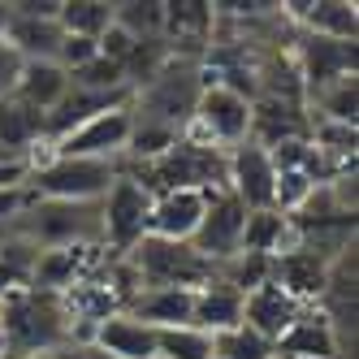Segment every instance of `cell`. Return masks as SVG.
Instances as JSON below:
<instances>
[{"mask_svg": "<svg viewBox=\"0 0 359 359\" xmlns=\"http://www.w3.org/2000/svg\"><path fill=\"white\" fill-rule=\"evenodd\" d=\"M0 342L13 359L22 355H48L69 351V312L61 294L48 290H0Z\"/></svg>", "mask_w": 359, "mask_h": 359, "instance_id": "6da1fadb", "label": "cell"}, {"mask_svg": "<svg viewBox=\"0 0 359 359\" xmlns=\"http://www.w3.org/2000/svg\"><path fill=\"white\" fill-rule=\"evenodd\" d=\"M199 91H203L199 57H177V53H169V61L135 91L130 113H135L139 126H161V130H169V135L182 139V130H187L191 117H195Z\"/></svg>", "mask_w": 359, "mask_h": 359, "instance_id": "7a4b0ae2", "label": "cell"}, {"mask_svg": "<svg viewBox=\"0 0 359 359\" xmlns=\"http://www.w3.org/2000/svg\"><path fill=\"white\" fill-rule=\"evenodd\" d=\"M126 260L135 264L143 290H199L217 277V264L203 260L191 243H165V238H143Z\"/></svg>", "mask_w": 359, "mask_h": 359, "instance_id": "3957f363", "label": "cell"}, {"mask_svg": "<svg viewBox=\"0 0 359 359\" xmlns=\"http://www.w3.org/2000/svg\"><path fill=\"white\" fill-rule=\"evenodd\" d=\"M126 161H74V156H48L27 173V187L39 199H65V203H100L109 187L121 177Z\"/></svg>", "mask_w": 359, "mask_h": 359, "instance_id": "277c9868", "label": "cell"}, {"mask_svg": "<svg viewBox=\"0 0 359 359\" xmlns=\"http://www.w3.org/2000/svg\"><path fill=\"white\" fill-rule=\"evenodd\" d=\"M182 139L217 147V151H234L238 143L251 139V100L234 95L229 87H203Z\"/></svg>", "mask_w": 359, "mask_h": 359, "instance_id": "5b68a950", "label": "cell"}, {"mask_svg": "<svg viewBox=\"0 0 359 359\" xmlns=\"http://www.w3.org/2000/svg\"><path fill=\"white\" fill-rule=\"evenodd\" d=\"M147 212L151 195L135 182V177H117L109 195L100 199V247L109 255H130L147 238Z\"/></svg>", "mask_w": 359, "mask_h": 359, "instance_id": "8992f818", "label": "cell"}, {"mask_svg": "<svg viewBox=\"0 0 359 359\" xmlns=\"http://www.w3.org/2000/svg\"><path fill=\"white\" fill-rule=\"evenodd\" d=\"M135 135V113L130 104L109 109L91 121H83L79 130H69L61 143H53V156H74V161H126V143Z\"/></svg>", "mask_w": 359, "mask_h": 359, "instance_id": "52a82bcc", "label": "cell"}, {"mask_svg": "<svg viewBox=\"0 0 359 359\" xmlns=\"http://www.w3.org/2000/svg\"><path fill=\"white\" fill-rule=\"evenodd\" d=\"M225 191L234 195L247 212H269L277 199V169L260 143H238L225 151Z\"/></svg>", "mask_w": 359, "mask_h": 359, "instance_id": "ba28073f", "label": "cell"}, {"mask_svg": "<svg viewBox=\"0 0 359 359\" xmlns=\"http://www.w3.org/2000/svg\"><path fill=\"white\" fill-rule=\"evenodd\" d=\"M243 225H247V208L221 187V191L208 195V208H203V221L195 229L191 247L203 255V260L225 264V260H234L238 247H243Z\"/></svg>", "mask_w": 359, "mask_h": 359, "instance_id": "9c48e42d", "label": "cell"}, {"mask_svg": "<svg viewBox=\"0 0 359 359\" xmlns=\"http://www.w3.org/2000/svg\"><path fill=\"white\" fill-rule=\"evenodd\" d=\"M212 191H165L151 195V212H147V234L165 238V243H191L195 229L203 221Z\"/></svg>", "mask_w": 359, "mask_h": 359, "instance_id": "30bf717a", "label": "cell"}, {"mask_svg": "<svg viewBox=\"0 0 359 359\" xmlns=\"http://www.w3.org/2000/svg\"><path fill=\"white\" fill-rule=\"evenodd\" d=\"M329 269H333V260H325V255L307 251V247H290V251L273 255V281H277V286L286 290L299 307H316V299L325 294Z\"/></svg>", "mask_w": 359, "mask_h": 359, "instance_id": "8fae6325", "label": "cell"}, {"mask_svg": "<svg viewBox=\"0 0 359 359\" xmlns=\"http://www.w3.org/2000/svg\"><path fill=\"white\" fill-rule=\"evenodd\" d=\"M91 355H104V359H156V329L135 320L130 312H117V316L95 325Z\"/></svg>", "mask_w": 359, "mask_h": 359, "instance_id": "7c38bea8", "label": "cell"}, {"mask_svg": "<svg viewBox=\"0 0 359 359\" xmlns=\"http://www.w3.org/2000/svg\"><path fill=\"white\" fill-rule=\"evenodd\" d=\"M303 307L277 286V281H264V286H255L251 294H243V325L255 329L260 338H269L277 346V338L286 333L294 320H299Z\"/></svg>", "mask_w": 359, "mask_h": 359, "instance_id": "4fadbf2b", "label": "cell"}, {"mask_svg": "<svg viewBox=\"0 0 359 359\" xmlns=\"http://www.w3.org/2000/svg\"><path fill=\"white\" fill-rule=\"evenodd\" d=\"M277 359H338V329L316 307H303L299 320L277 338Z\"/></svg>", "mask_w": 359, "mask_h": 359, "instance_id": "5bb4252c", "label": "cell"}, {"mask_svg": "<svg viewBox=\"0 0 359 359\" xmlns=\"http://www.w3.org/2000/svg\"><path fill=\"white\" fill-rule=\"evenodd\" d=\"M39 143H43V113L22 104L13 91L0 95V156L5 161H31Z\"/></svg>", "mask_w": 359, "mask_h": 359, "instance_id": "9a60e30c", "label": "cell"}, {"mask_svg": "<svg viewBox=\"0 0 359 359\" xmlns=\"http://www.w3.org/2000/svg\"><path fill=\"white\" fill-rule=\"evenodd\" d=\"M69 87H74V79L57 61H22L18 79H13V95L22 100V104L39 109V113H53L69 95Z\"/></svg>", "mask_w": 359, "mask_h": 359, "instance_id": "2e32d148", "label": "cell"}, {"mask_svg": "<svg viewBox=\"0 0 359 359\" xmlns=\"http://www.w3.org/2000/svg\"><path fill=\"white\" fill-rule=\"evenodd\" d=\"M290 22L316 39H333V43H355V31H359V13L346 0H320V5H281Z\"/></svg>", "mask_w": 359, "mask_h": 359, "instance_id": "e0dca14e", "label": "cell"}, {"mask_svg": "<svg viewBox=\"0 0 359 359\" xmlns=\"http://www.w3.org/2000/svg\"><path fill=\"white\" fill-rule=\"evenodd\" d=\"M191 325L203 329V333H225L243 325V294L234 286H225L221 277H212L208 286L195 290V312H191Z\"/></svg>", "mask_w": 359, "mask_h": 359, "instance_id": "ac0fdd59", "label": "cell"}, {"mask_svg": "<svg viewBox=\"0 0 359 359\" xmlns=\"http://www.w3.org/2000/svg\"><path fill=\"white\" fill-rule=\"evenodd\" d=\"M126 312L151 329H177V325H191L195 290H143Z\"/></svg>", "mask_w": 359, "mask_h": 359, "instance_id": "d6986e66", "label": "cell"}, {"mask_svg": "<svg viewBox=\"0 0 359 359\" xmlns=\"http://www.w3.org/2000/svg\"><path fill=\"white\" fill-rule=\"evenodd\" d=\"M57 27L65 35H83V39H100L113 27V5L109 0H61Z\"/></svg>", "mask_w": 359, "mask_h": 359, "instance_id": "ffe728a7", "label": "cell"}, {"mask_svg": "<svg viewBox=\"0 0 359 359\" xmlns=\"http://www.w3.org/2000/svg\"><path fill=\"white\" fill-rule=\"evenodd\" d=\"M156 359H212V333L195 325L156 329Z\"/></svg>", "mask_w": 359, "mask_h": 359, "instance_id": "44dd1931", "label": "cell"}, {"mask_svg": "<svg viewBox=\"0 0 359 359\" xmlns=\"http://www.w3.org/2000/svg\"><path fill=\"white\" fill-rule=\"evenodd\" d=\"M212 355L217 359H277V346L269 338H260L255 329L234 325L225 333H212Z\"/></svg>", "mask_w": 359, "mask_h": 359, "instance_id": "7402d4cb", "label": "cell"}, {"mask_svg": "<svg viewBox=\"0 0 359 359\" xmlns=\"http://www.w3.org/2000/svg\"><path fill=\"white\" fill-rule=\"evenodd\" d=\"M69 79H74V87H83V91H100V95H113V91H135L130 83H126V69H121L117 61H109V57H95L91 65L74 69Z\"/></svg>", "mask_w": 359, "mask_h": 359, "instance_id": "603a6c76", "label": "cell"}, {"mask_svg": "<svg viewBox=\"0 0 359 359\" xmlns=\"http://www.w3.org/2000/svg\"><path fill=\"white\" fill-rule=\"evenodd\" d=\"M312 100H316V109H320L325 121H346V126H355V74H351V79L329 83Z\"/></svg>", "mask_w": 359, "mask_h": 359, "instance_id": "cb8c5ba5", "label": "cell"}, {"mask_svg": "<svg viewBox=\"0 0 359 359\" xmlns=\"http://www.w3.org/2000/svg\"><path fill=\"white\" fill-rule=\"evenodd\" d=\"M5 9L18 13V18H57L61 0H13V5H5Z\"/></svg>", "mask_w": 359, "mask_h": 359, "instance_id": "d4e9b609", "label": "cell"}, {"mask_svg": "<svg viewBox=\"0 0 359 359\" xmlns=\"http://www.w3.org/2000/svg\"><path fill=\"white\" fill-rule=\"evenodd\" d=\"M18 53H13V48L5 43V39H0V95H9L13 91V79H18Z\"/></svg>", "mask_w": 359, "mask_h": 359, "instance_id": "484cf974", "label": "cell"}, {"mask_svg": "<svg viewBox=\"0 0 359 359\" xmlns=\"http://www.w3.org/2000/svg\"><path fill=\"white\" fill-rule=\"evenodd\" d=\"M22 359H65V351H48V355H22Z\"/></svg>", "mask_w": 359, "mask_h": 359, "instance_id": "4316f807", "label": "cell"}, {"mask_svg": "<svg viewBox=\"0 0 359 359\" xmlns=\"http://www.w3.org/2000/svg\"><path fill=\"white\" fill-rule=\"evenodd\" d=\"M0 359H13V355H9V346H5V342H0Z\"/></svg>", "mask_w": 359, "mask_h": 359, "instance_id": "83f0119b", "label": "cell"}, {"mask_svg": "<svg viewBox=\"0 0 359 359\" xmlns=\"http://www.w3.org/2000/svg\"><path fill=\"white\" fill-rule=\"evenodd\" d=\"M65 359H83V355H74V351H65Z\"/></svg>", "mask_w": 359, "mask_h": 359, "instance_id": "f1b7e54d", "label": "cell"}, {"mask_svg": "<svg viewBox=\"0 0 359 359\" xmlns=\"http://www.w3.org/2000/svg\"><path fill=\"white\" fill-rule=\"evenodd\" d=\"M212 359H217V355H212Z\"/></svg>", "mask_w": 359, "mask_h": 359, "instance_id": "f546056e", "label": "cell"}]
</instances>
